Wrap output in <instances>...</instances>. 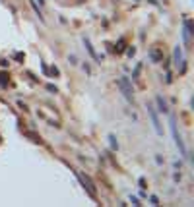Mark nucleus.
<instances>
[{
    "instance_id": "1",
    "label": "nucleus",
    "mask_w": 194,
    "mask_h": 207,
    "mask_svg": "<svg viewBox=\"0 0 194 207\" xmlns=\"http://www.w3.org/2000/svg\"><path fill=\"white\" fill-rule=\"evenodd\" d=\"M169 122H171V134H173V139H175V145L179 147V151H181V155L183 157H187V147H184V143H183V137L179 136V132H177V122H175V116H169Z\"/></svg>"
},
{
    "instance_id": "2",
    "label": "nucleus",
    "mask_w": 194,
    "mask_h": 207,
    "mask_svg": "<svg viewBox=\"0 0 194 207\" xmlns=\"http://www.w3.org/2000/svg\"><path fill=\"white\" fill-rule=\"evenodd\" d=\"M76 176H78V180H80V184L84 186L85 190H88V194L93 197V200H95V197H97V192H95V186H93V182L89 180L88 176H84V172H76Z\"/></svg>"
},
{
    "instance_id": "3",
    "label": "nucleus",
    "mask_w": 194,
    "mask_h": 207,
    "mask_svg": "<svg viewBox=\"0 0 194 207\" xmlns=\"http://www.w3.org/2000/svg\"><path fill=\"white\" fill-rule=\"evenodd\" d=\"M117 83H118V87L122 89V93H124L126 99H128V101L134 99V93H132V85H130V79L128 78H121Z\"/></svg>"
},
{
    "instance_id": "4",
    "label": "nucleus",
    "mask_w": 194,
    "mask_h": 207,
    "mask_svg": "<svg viewBox=\"0 0 194 207\" xmlns=\"http://www.w3.org/2000/svg\"><path fill=\"white\" fill-rule=\"evenodd\" d=\"M148 114H150V118H151V124H154V128H155V132L161 136L163 134V130H161V124H159V118H157V114H155V108L151 107V105H148Z\"/></svg>"
},
{
    "instance_id": "5",
    "label": "nucleus",
    "mask_w": 194,
    "mask_h": 207,
    "mask_svg": "<svg viewBox=\"0 0 194 207\" xmlns=\"http://www.w3.org/2000/svg\"><path fill=\"white\" fill-rule=\"evenodd\" d=\"M175 66L179 68L181 74L187 70V66H184V58H183V48H181V47H177V48H175Z\"/></svg>"
},
{
    "instance_id": "6",
    "label": "nucleus",
    "mask_w": 194,
    "mask_h": 207,
    "mask_svg": "<svg viewBox=\"0 0 194 207\" xmlns=\"http://www.w3.org/2000/svg\"><path fill=\"white\" fill-rule=\"evenodd\" d=\"M190 35H192V23H190V19H184V31H183L184 45H190Z\"/></svg>"
},
{
    "instance_id": "7",
    "label": "nucleus",
    "mask_w": 194,
    "mask_h": 207,
    "mask_svg": "<svg viewBox=\"0 0 194 207\" xmlns=\"http://www.w3.org/2000/svg\"><path fill=\"white\" fill-rule=\"evenodd\" d=\"M84 45H85V48H88V52H89V54H91L95 60H99V56L95 54V50H93V47H91V41H89L88 37H84Z\"/></svg>"
},
{
    "instance_id": "8",
    "label": "nucleus",
    "mask_w": 194,
    "mask_h": 207,
    "mask_svg": "<svg viewBox=\"0 0 194 207\" xmlns=\"http://www.w3.org/2000/svg\"><path fill=\"white\" fill-rule=\"evenodd\" d=\"M155 103H157V107H159V112H169V107H167V103L163 101V97H157Z\"/></svg>"
},
{
    "instance_id": "9",
    "label": "nucleus",
    "mask_w": 194,
    "mask_h": 207,
    "mask_svg": "<svg viewBox=\"0 0 194 207\" xmlns=\"http://www.w3.org/2000/svg\"><path fill=\"white\" fill-rule=\"evenodd\" d=\"M109 141H111V149H118V143H117V137L111 134L109 136Z\"/></svg>"
},
{
    "instance_id": "10",
    "label": "nucleus",
    "mask_w": 194,
    "mask_h": 207,
    "mask_svg": "<svg viewBox=\"0 0 194 207\" xmlns=\"http://www.w3.org/2000/svg\"><path fill=\"white\" fill-rule=\"evenodd\" d=\"M161 58H163V56L159 54L157 50H151V60H155V62H159V60H161Z\"/></svg>"
},
{
    "instance_id": "11",
    "label": "nucleus",
    "mask_w": 194,
    "mask_h": 207,
    "mask_svg": "<svg viewBox=\"0 0 194 207\" xmlns=\"http://www.w3.org/2000/svg\"><path fill=\"white\" fill-rule=\"evenodd\" d=\"M49 74H51V76H58L60 72H58V68H55V66H52L51 70H49Z\"/></svg>"
},
{
    "instance_id": "12",
    "label": "nucleus",
    "mask_w": 194,
    "mask_h": 207,
    "mask_svg": "<svg viewBox=\"0 0 194 207\" xmlns=\"http://www.w3.org/2000/svg\"><path fill=\"white\" fill-rule=\"evenodd\" d=\"M6 74H0V85H2V87H4V85H6Z\"/></svg>"
},
{
    "instance_id": "13",
    "label": "nucleus",
    "mask_w": 194,
    "mask_h": 207,
    "mask_svg": "<svg viewBox=\"0 0 194 207\" xmlns=\"http://www.w3.org/2000/svg\"><path fill=\"white\" fill-rule=\"evenodd\" d=\"M117 47H118V48H117V50H118V52H121V50H122V47H124V41H122V39H121V41H118V45H117Z\"/></svg>"
},
{
    "instance_id": "14",
    "label": "nucleus",
    "mask_w": 194,
    "mask_h": 207,
    "mask_svg": "<svg viewBox=\"0 0 194 207\" xmlns=\"http://www.w3.org/2000/svg\"><path fill=\"white\" fill-rule=\"evenodd\" d=\"M134 54H136V48L130 47V48H128V56H134Z\"/></svg>"
},
{
    "instance_id": "15",
    "label": "nucleus",
    "mask_w": 194,
    "mask_h": 207,
    "mask_svg": "<svg viewBox=\"0 0 194 207\" xmlns=\"http://www.w3.org/2000/svg\"><path fill=\"white\" fill-rule=\"evenodd\" d=\"M130 201H132V205H140V201H138V197H130Z\"/></svg>"
},
{
    "instance_id": "16",
    "label": "nucleus",
    "mask_w": 194,
    "mask_h": 207,
    "mask_svg": "<svg viewBox=\"0 0 194 207\" xmlns=\"http://www.w3.org/2000/svg\"><path fill=\"white\" fill-rule=\"evenodd\" d=\"M150 200H151V205H159V203H157V197H155V196H151Z\"/></svg>"
},
{
    "instance_id": "17",
    "label": "nucleus",
    "mask_w": 194,
    "mask_h": 207,
    "mask_svg": "<svg viewBox=\"0 0 194 207\" xmlns=\"http://www.w3.org/2000/svg\"><path fill=\"white\" fill-rule=\"evenodd\" d=\"M47 89H49L51 93H56V87H55V85H47Z\"/></svg>"
},
{
    "instance_id": "18",
    "label": "nucleus",
    "mask_w": 194,
    "mask_h": 207,
    "mask_svg": "<svg viewBox=\"0 0 194 207\" xmlns=\"http://www.w3.org/2000/svg\"><path fill=\"white\" fill-rule=\"evenodd\" d=\"M14 58H16V60H19V62H22V60H23V54H19V52H18V54H16Z\"/></svg>"
},
{
    "instance_id": "19",
    "label": "nucleus",
    "mask_w": 194,
    "mask_h": 207,
    "mask_svg": "<svg viewBox=\"0 0 194 207\" xmlns=\"http://www.w3.org/2000/svg\"><path fill=\"white\" fill-rule=\"evenodd\" d=\"M37 2H39V4H41V6H43V4H45V0H37Z\"/></svg>"
}]
</instances>
